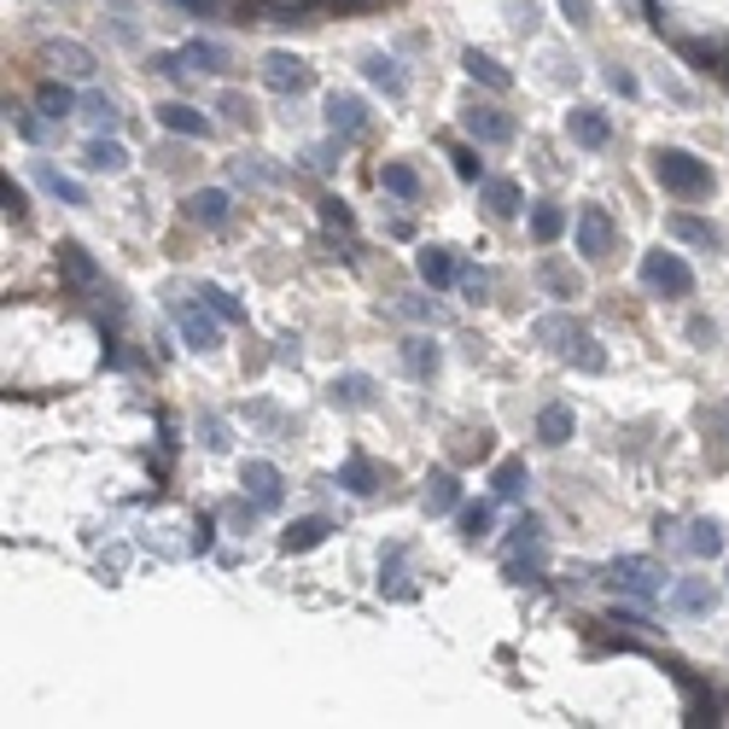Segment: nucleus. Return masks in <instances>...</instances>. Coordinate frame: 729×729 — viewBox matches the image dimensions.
Segmentation results:
<instances>
[{"label": "nucleus", "mask_w": 729, "mask_h": 729, "mask_svg": "<svg viewBox=\"0 0 729 729\" xmlns=\"http://www.w3.org/2000/svg\"><path fill=\"white\" fill-rule=\"evenodd\" d=\"M654 181H660V187L672 193V199H683V205H695V199H712V187H718L712 170H706L695 152H683V147H660V152H654Z\"/></svg>", "instance_id": "f257e3e1"}, {"label": "nucleus", "mask_w": 729, "mask_h": 729, "mask_svg": "<svg viewBox=\"0 0 729 729\" xmlns=\"http://www.w3.org/2000/svg\"><path fill=\"white\" fill-rule=\"evenodd\" d=\"M607 583H613L619 596H631L636 607H654L665 596V572L647 555H619L613 566H607Z\"/></svg>", "instance_id": "f03ea898"}, {"label": "nucleus", "mask_w": 729, "mask_h": 729, "mask_svg": "<svg viewBox=\"0 0 729 729\" xmlns=\"http://www.w3.org/2000/svg\"><path fill=\"white\" fill-rule=\"evenodd\" d=\"M642 280H647V292H660V298H688L695 292V269H688L677 251H647L642 257Z\"/></svg>", "instance_id": "7ed1b4c3"}, {"label": "nucleus", "mask_w": 729, "mask_h": 729, "mask_svg": "<svg viewBox=\"0 0 729 729\" xmlns=\"http://www.w3.org/2000/svg\"><path fill=\"white\" fill-rule=\"evenodd\" d=\"M578 251L590 257V262H607L619 251V228H613V216H607L601 205H583L578 211Z\"/></svg>", "instance_id": "20e7f679"}, {"label": "nucleus", "mask_w": 729, "mask_h": 729, "mask_svg": "<svg viewBox=\"0 0 729 729\" xmlns=\"http://www.w3.org/2000/svg\"><path fill=\"white\" fill-rule=\"evenodd\" d=\"M262 83H269L275 94H310L315 88V71L303 65L298 53H269V58H262Z\"/></svg>", "instance_id": "39448f33"}, {"label": "nucleus", "mask_w": 729, "mask_h": 729, "mask_svg": "<svg viewBox=\"0 0 729 729\" xmlns=\"http://www.w3.org/2000/svg\"><path fill=\"white\" fill-rule=\"evenodd\" d=\"M239 484H246V496L257 502L262 514H275L280 502H287V479H280L275 461H246V473H239Z\"/></svg>", "instance_id": "423d86ee"}, {"label": "nucleus", "mask_w": 729, "mask_h": 729, "mask_svg": "<svg viewBox=\"0 0 729 729\" xmlns=\"http://www.w3.org/2000/svg\"><path fill=\"white\" fill-rule=\"evenodd\" d=\"M555 351L572 362L578 374H607V351H601V339L583 328V321H572V328H566V339L555 344Z\"/></svg>", "instance_id": "0eeeda50"}, {"label": "nucleus", "mask_w": 729, "mask_h": 729, "mask_svg": "<svg viewBox=\"0 0 729 729\" xmlns=\"http://www.w3.org/2000/svg\"><path fill=\"white\" fill-rule=\"evenodd\" d=\"M461 124H468V135L479 140V147H508V140L519 135L514 117L502 106H468V111H461Z\"/></svg>", "instance_id": "6e6552de"}, {"label": "nucleus", "mask_w": 729, "mask_h": 729, "mask_svg": "<svg viewBox=\"0 0 729 729\" xmlns=\"http://www.w3.org/2000/svg\"><path fill=\"white\" fill-rule=\"evenodd\" d=\"M58 275H65V287L76 292V298H88V292H99V262L76 246V239H58Z\"/></svg>", "instance_id": "1a4fd4ad"}, {"label": "nucleus", "mask_w": 729, "mask_h": 729, "mask_svg": "<svg viewBox=\"0 0 729 729\" xmlns=\"http://www.w3.org/2000/svg\"><path fill=\"white\" fill-rule=\"evenodd\" d=\"M566 135H572L583 152H601L607 140H613V117H607L601 106H572L566 111Z\"/></svg>", "instance_id": "9d476101"}, {"label": "nucleus", "mask_w": 729, "mask_h": 729, "mask_svg": "<svg viewBox=\"0 0 729 729\" xmlns=\"http://www.w3.org/2000/svg\"><path fill=\"white\" fill-rule=\"evenodd\" d=\"M42 58H47V65H53L58 76H71V83H88V76L99 71V58H94L83 42H47V47H42Z\"/></svg>", "instance_id": "9b49d317"}, {"label": "nucleus", "mask_w": 729, "mask_h": 729, "mask_svg": "<svg viewBox=\"0 0 729 729\" xmlns=\"http://www.w3.org/2000/svg\"><path fill=\"white\" fill-rule=\"evenodd\" d=\"M35 111H42L47 124H65V117H76V111H83V99H76L71 76H47V83L35 88Z\"/></svg>", "instance_id": "f8f14e48"}, {"label": "nucleus", "mask_w": 729, "mask_h": 729, "mask_svg": "<svg viewBox=\"0 0 729 729\" xmlns=\"http://www.w3.org/2000/svg\"><path fill=\"white\" fill-rule=\"evenodd\" d=\"M175 321H181V339H187L193 351H216V321L222 315L211 310V303H199V310H193V303H181Z\"/></svg>", "instance_id": "ddd939ff"}, {"label": "nucleus", "mask_w": 729, "mask_h": 729, "mask_svg": "<svg viewBox=\"0 0 729 729\" xmlns=\"http://www.w3.org/2000/svg\"><path fill=\"white\" fill-rule=\"evenodd\" d=\"M83 170H94V175H124L129 170V147H124V140H111V135H94L88 147H83Z\"/></svg>", "instance_id": "4468645a"}, {"label": "nucleus", "mask_w": 729, "mask_h": 729, "mask_svg": "<svg viewBox=\"0 0 729 729\" xmlns=\"http://www.w3.org/2000/svg\"><path fill=\"white\" fill-rule=\"evenodd\" d=\"M228 216H234V199L222 187H199L187 199V222H199V228H228Z\"/></svg>", "instance_id": "2eb2a0df"}, {"label": "nucleus", "mask_w": 729, "mask_h": 729, "mask_svg": "<svg viewBox=\"0 0 729 729\" xmlns=\"http://www.w3.org/2000/svg\"><path fill=\"white\" fill-rule=\"evenodd\" d=\"M328 129H333L339 140L362 135V129H368V106H362L356 94H333V99H328Z\"/></svg>", "instance_id": "dca6fc26"}, {"label": "nucleus", "mask_w": 729, "mask_h": 729, "mask_svg": "<svg viewBox=\"0 0 729 729\" xmlns=\"http://www.w3.org/2000/svg\"><path fill=\"white\" fill-rule=\"evenodd\" d=\"M158 124H164L170 135L211 140V117H205V111H193V106H181V99H164V106H158Z\"/></svg>", "instance_id": "f3484780"}, {"label": "nucleus", "mask_w": 729, "mask_h": 729, "mask_svg": "<svg viewBox=\"0 0 729 729\" xmlns=\"http://www.w3.org/2000/svg\"><path fill=\"white\" fill-rule=\"evenodd\" d=\"M479 199H484V211L502 216V222L525 211V199H519V187H514L508 175H484V181H479Z\"/></svg>", "instance_id": "a211bd4d"}, {"label": "nucleus", "mask_w": 729, "mask_h": 729, "mask_svg": "<svg viewBox=\"0 0 729 729\" xmlns=\"http://www.w3.org/2000/svg\"><path fill=\"white\" fill-rule=\"evenodd\" d=\"M415 269H420V280H427L432 292H443V287H455V280H461V262L443 251V246H427V251L415 257Z\"/></svg>", "instance_id": "6ab92c4d"}, {"label": "nucleus", "mask_w": 729, "mask_h": 729, "mask_svg": "<svg viewBox=\"0 0 729 729\" xmlns=\"http://www.w3.org/2000/svg\"><path fill=\"white\" fill-rule=\"evenodd\" d=\"M403 351V368H409L415 379H438V368H443V356H438V344L427 339V333H415V339H403L397 344Z\"/></svg>", "instance_id": "aec40b11"}, {"label": "nucleus", "mask_w": 729, "mask_h": 729, "mask_svg": "<svg viewBox=\"0 0 729 729\" xmlns=\"http://www.w3.org/2000/svg\"><path fill=\"white\" fill-rule=\"evenodd\" d=\"M328 532H333V519H321V514H310V519H292L287 532H280V549H287V555L321 549V543H328Z\"/></svg>", "instance_id": "412c9836"}, {"label": "nucleus", "mask_w": 729, "mask_h": 729, "mask_svg": "<svg viewBox=\"0 0 729 729\" xmlns=\"http://www.w3.org/2000/svg\"><path fill=\"white\" fill-rule=\"evenodd\" d=\"M379 479H386V473H379V461H374V455H362V450L339 468V484H344L351 496H374V491H379Z\"/></svg>", "instance_id": "4be33fe9"}, {"label": "nucleus", "mask_w": 729, "mask_h": 729, "mask_svg": "<svg viewBox=\"0 0 729 729\" xmlns=\"http://www.w3.org/2000/svg\"><path fill=\"white\" fill-rule=\"evenodd\" d=\"M712 578H683L672 596H665V607H672V613H712Z\"/></svg>", "instance_id": "5701e85b"}, {"label": "nucleus", "mask_w": 729, "mask_h": 729, "mask_svg": "<svg viewBox=\"0 0 729 729\" xmlns=\"http://www.w3.org/2000/svg\"><path fill=\"white\" fill-rule=\"evenodd\" d=\"M461 71H468L473 83H484L491 94H508V88H514V76L502 71V65H496L491 53H479V47H468V53H461Z\"/></svg>", "instance_id": "b1692460"}, {"label": "nucleus", "mask_w": 729, "mask_h": 729, "mask_svg": "<svg viewBox=\"0 0 729 729\" xmlns=\"http://www.w3.org/2000/svg\"><path fill=\"white\" fill-rule=\"evenodd\" d=\"M328 403H333V409H368V403H374V379L368 374H339L328 386Z\"/></svg>", "instance_id": "393cba45"}, {"label": "nucleus", "mask_w": 729, "mask_h": 729, "mask_svg": "<svg viewBox=\"0 0 729 729\" xmlns=\"http://www.w3.org/2000/svg\"><path fill=\"white\" fill-rule=\"evenodd\" d=\"M362 76H368L374 88H386L392 99H403V88H409V76H403V65L392 53H368V58H362Z\"/></svg>", "instance_id": "a878e982"}, {"label": "nucleus", "mask_w": 729, "mask_h": 729, "mask_svg": "<svg viewBox=\"0 0 729 729\" xmlns=\"http://www.w3.org/2000/svg\"><path fill=\"white\" fill-rule=\"evenodd\" d=\"M572 427H578V420H572L566 403H543V409H537V438L549 443V450H560V443L572 438Z\"/></svg>", "instance_id": "bb28decb"}, {"label": "nucleus", "mask_w": 729, "mask_h": 729, "mask_svg": "<svg viewBox=\"0 0 729 729\" xmlns=\"http://www.w3.org/2000/svg\"><path fill=\"white\" fill-rule=\"evenodd\" d=\"M665 228H672V234L683 239V246H700V251H718V246H723V234L712 228V222H700V216H683V211H677L672 222H665Z\"/></svg>", "instance_id": "cd10ccee"}, {"label": "nucleus", "mask_w": 729, "mask_h": 729, "mask_svg": "<svg viewBox=\"0 0 729 729\" xmlns=\"http://www.w3.org/2000/svg\"><path fill=\"white\" fill-rule=\"evenodd\" d=\"M683 549L695 555V560L723 555V525H718V519H695V525H688V537H683Z\"/></svg>", "instance_id": "c85d7f7f"}, {"label": "nucleus", "mask_w": 729, "mask_h": 729, "mask_svg": "<svg viewBox=\"0 0 729 729\" xmlns=\"http://www.w3.org/2000/svg\"><path fill=\"white\" fill-rule=\"evenodd\" d=\"M181 53H187V65H193V71H205V76H222V71L234 65V53H228V47H222V42H199V35H193V42L181 47Z\"/></svg>", "instance_id": "c756f323"}, {"label": "nucleus", "mask_w": 729, "mask_h": 729, "mask_svg": "<svg viewBox=\"0 0 729 729\" xmlns=\"http://www.w3.org/2000/svg\"><path fill=\"white\" fill-rule=\"evenodd\" d=\"M35 181L53 193V199H65V205H88V193H83V181H71V175H58L47 158H35Z\"/></svg>", "instance_id": "7c9ffc66"}, {"label": "nucleus", "mask_w": 729, "mask_h": 729, "mask_svg": "<svg viewBox=\"0 0 729 729\" xmlns=\"http://www.w3.org/2000/svg\"><path fill=\"white\" fill-rule=\"evenodd\" d=\"M461 508V479L455 473H432L427 479V514H455Z\"/></svg>", "instance_id": "2f4dec72"}, {"label": "nucleus", "mask_w": 729, "mask_h": 729, "mask_svg": "<svg viewBox=\"0 0 729 729\" xmlns=\"http://www.w3.org/2000/svg\"><path fill=\"white\" fill-rule=\"evenodd\" d=\"M379 187H386L392 199H403V205H415V199H420V175L409 164H379Z\"/></svg>", "instance_id": "473e14b6"}, {"label": "nucleus", "mask_w": 729, "mask_h": 729, "mask_svg": "<svg viewBox=\"0 0 729 729\" xmlns=\"http://www.w3.org/2000/svg\"><path fill=\"white\" fill-rule=\"evenodd\" d=\"M525 484H532V473H525V461H496V473H491V491L502 502H519L525 496Z\"/></svg>", "instance_id": "72a5a7b5"}, {"label": "nucleus", "mask_w": 729, "mask_h": 729, "mask_svg": "<svg viewBox=\"0 0 729 729\" xmlns=\"http://www.w3.org/2000/svg\"><path fill=\"white\" fill-rule=\"evenodd\" d=\"M537 280H543V287H549L555 298H578V275L566 269L560 257H543V262H537Z\"/></svg>", "instance_id": "f704fd0d"}, {"label": "nucleus", "mask_w": 729, "mask_h": 729, "mask_svg": "<svg viewBox=\"0 0 729 729\" xmlns=\"http://www.w3.org/2000/svg\"><path fill=\"white\" fill-rule=\"evenodd\" d=\"M560 234H566V211L560 205H532V239L537 246H555Z\"/></svg>", "instance_id": "c9c22d12"}, {"label": "nucleus", "mask_w": 729, "mask_h": 729, "mask_svg": "<svg viewBox=\"0 0 729 729\" xmlns=\"http://www.w3.org/2000/svg\"><path fill=\"white\" fill-rule=\"evenodd\" d=\"M234 181H239V187H275L280 170H269L262 158H234Z\"/></svg>", "instance_id": "e433bc0d"}, {"label": "nucleus", "mask_w": 729, "mask_h": 729, "mask_svg": "<svg viewBox=\"0 0 729 729\" xmlns=\"http://www.w3.org/2000/svg\"><path fill=\"white\" fill-rule=\"evenodd\" d=\"M491 502H468V508H461V537L468 543H479V537H491Z\"/></svg>", "instance_id": "4c0bfd02"}, {"label": "nucleus", "mask_w": 729, "mask_h": 729, "mask_svg": "<svg viewBox=\"0 0 729 729\" xmlns=\"http://www.w3.org/2000/svg\"><path fill=\"white\" fill-rule=\"evenodd\" d=\"M537 578H543V549H514L508 583H537Z\"/></svg>", "instance_id": "58836bf2"}, {"label": "nucleus", "mask_w": 729, "mask_h": 729, "mask_svg": "<svg viewBox=\"0 0 729 729\" xmlns=\"http://www.w3.org/2000/svg\"><path fill=\"white\" fill-rule=\"evenodd\" d=\"M199 303H211V310H216L222 321H246V310H239V298H234V292H222V287H211V280L199 287Z\"/></svg>", "instance_id": "ea45409f"}, {"label": "nucleus", "mask_w": 729, "mask_h": 729, "mask_svg": "<svg viewBox=\"0 0 729 729\" xmlns=\"http://www.w3.org/2000/svg\"><path fill=\"white\" fill-rule=\"evenodd\" d=\"M508 549H543V519H537V514H519V519H514Z\"/></svg>", "instance_id": "a19ab883"}, {"label": "nucleus", "mask_w": 729, "mask_h": 729, "mask_svg": "<svg viewBox=\"0 0 729 729\" xmlns=\"http://www.w3.org/2000/svg\"><path fill=\"white\" fill-rule=\"evenodd\" d=\"M7 117H12V129L24 135V140H47V124H42V117H35L30 106H7Z\"/></svg>", "instance_id": "79ce46f5"}, {"label": "nucleus", "mask_w": 729, "mask_h": 729, "mask_svg": "<svg viewBox=\"0 0 729 729\" xmlns=\"http://www.w3.org/2000/svg\"><path fill=\"white\" fill-rule=\"evenodd\" d=\"M0 205H7V222H24V211H30V199H24V187H18L12 175L0 181Z\"/></svg>", "instance_id": "37998d69"}, {"label": "nucleus", "mask_w": 729, "mask_h": 729, "mask_svg": "<svg viewBox=\"0 0 729 729\" xmlns=\"http://www.w3.org/2000/svg\"><path fill=\"white\" fill-rule=\"evenodd\" d=\"M83 111H88V124H99V129H117V106H111L106 94H88V99H83Z\"/></svg>", "instance_id": "c03bdc74"}, {"label": "nucleus", "mask_w": 729, "mask_h": 729, "mask_svg": "<svg viewBox=\"0 0 729 729\" xmlns=\"http://www.w3.org/2000/svg\"><path fill=\"white\" fill-rule=\"evenodd\" d=\"M450 158H455V175H461V181H484V170H479V152H473V147H455Z\"/></svg>", "instance_id": "a18cd8bd"}, {"label": "nucleus", "mask_w": 729, "mask_h": 729, "mask_svg": "<svg viewBox=\"0 0 729 729\" xmlns=\"http://www.w3.org/2000/svg\"><path fill=\"white\" fill-rule=\"evenodd\" d=\"M303 158H310V170H333V164H339V135H333V140H321V147H310Z\"/></svg>", "instance_id": "49530a36"}, {"label": "nucleus", "mask_w": 729, "mask_h": 729, "mask_svg": "<svg viewBox=\"0 0 729 729\" xmlns=\"http://www.w3.org/2000/svg\"><path fill=\"white\" fill-rule=\"evenodd\" d=\"M199 432H205V450H228V427H222V415H205V420H199Z\"/></svg>", "instance_id": "de8ad7c7"}, {"label": "nucleus", "mask_w": 729, "mask_h": 729, "mask_svg": "<svg viewBox=\"0 0 729 729\" xmlns=\"http://www.w3.org/2000/svg\"><path fill=\"white\" fill-rule=\"evenodd\" d=\"M566 328H572V315H543V321H537V339H543V344H560Z\"/></svg>", "instance_id": "09e8293b"}, {"label": "nucleus", "mask_w": 729, "mask_h": 729, "mask_svg": "<svg viewBox=\"0 0 729 729\" xmlns=\"http://www.w3.org/2000/svg\"><path fill=\"white\" fill-rule=\"evenodd\" d=\"M397 310H403V315H415V321H432V315H438V303H432V298H420V292H409V298L397 303Z\"/></svg>", "instance_id": "8fccbe9b"}, {"label": "nucleus", "mask_w": 729, "mask_h": 729, "mask_svg": "<svg viewBox=\"0 0 729 729\" xmlns=\"http://www.w3.org/2000/svg\"><path fill=\"white\" fill-rule=\"evenodd\" d=\"M508 12H514V30H519V35L537 30V7H532V0H508Z\"/></svg>", "instance_id": "3c124183"}, {"label": "nucleus", "mask_w": 729, "mask_h": 729, "mask_svg": "<svg viewBox=\"0 0 729 729\" xmlns=\"http://www.w3.org/2000/svg\"><path fill=\"white\" fill-rule=\"evenodd\" d=\"M688 723H695V729H706V723H718V700H706V695H695V706H688Z\"/></svg>", "instance_id": "603ef678"}, {"label": "nucleus", "mask_w": 729, "mask_h": 729, "mask_svg": "<svg viewBox=\"0 0 729 729\" xmlns=\"http://www.w3.org/2000/svg\"><path fill=\"white\" fill-rule=\"evenodd\" d=\"M321 222H333V228H351V211H344V199H321Z\"/></svg>", "instance_id": "864d4df0"}, {"label": "nucleus", "mask_w": 729, "mask_h": 729, "mask_svg": "<svg viewBox=\"0 0 729 729\" xmlns=\"http://www.w3.org/2000/svg\"><path fill=\"white\" fill-rule=\"evenodd\" d=\"M222 111H228V124H251V99L239 94H222Z\"/></svg>", "instance_id": "5fc2aeb1"}, {"label": "nucleus", "mask_w": 729, "mask_h": 729, "mask_svg": "<svg viewBox=\"0 0 729 729\" xmlns=\"http://www.w3.org/2000/svg\"><path fill=\"white\" fill-rule=\"evenodd\" d=\"M607 88L631 99V94H636V76H631V71H619V65H607Z\"/></svg>", "instance_id": "6e6d98bb"}, {"label": "nucleus", "mask_w": 729, "mask_h": 729, "mask_svg": "<svg viewBox=\"0 0 729 729\" xmlns=\"http://www.w3.org/2000/svg\"><path fill=\"white\" fill-rule=\"evenodd\" d=\"M461 292H468V298H484V292H491V275H479V269H461Z\"/></svg>", "instance_id": "4d7b16f0"}, {"label": "nucleus", "mask_w": 729, "mask_h": 729, "mask_svg": "<svg viewBox=\"0 0 729 729\" xmlns=\"http://www.w3.org/2000/svg\"><path fill=\"white\" fill-rule=\"evenodd\" d=\"M246 415H251V420H262V427H280V409H275V403H251Z\"/></svg>", "instance_id": "13d9d810"}, {"label": "nucleus", "mask_w": 729, "mask_h": 729, "mask_svg": "<svg viewBox=\"0 0 729 729\" xmlns=\"http://www.w3.org/2000/svg\"><path fill=\"white\" fill-rule=\"evenodd\" d=\"M560 7H566V18H572V24L583 30V24H590V0H560Z\"/></svg>", "instance_id": "bf43d9fd"}, {"label": "nucleus", "mask_w": 729, "mask_h": 729, "mask_svg": "<svg viewBox=\"0 0 729 729\" xmlns=\"http://www.w3.org/2000/svg\"><path fill=\"white\" fill-rule=\"evenodd\" d=\"M181 7L199 12V18H216V12H222V0H181Z\"/></svg>", "instance_id": "052dcab7"}, {"label": "nucleus", "mask_w": 729, "mask_h": 729, "mask_svg": "<svg viewBox=\"0 0 729 729\" xmlns=\"http://www.w3.org/2000/svg\"><path fill=\"white\" fill-rule=\"evenodd\" d=\"M193 549H199V555L211 549V519H199V525H193Z\"/></svg>", "instance_id": "680f3d73"}, {"label": "nucleus", "mask_w": 729, "mask_h": 729, "mask_svg": "<svg viewBox=\"0 0 729 729\" xmlns=\"http://www.w3.org/2000/svg\"><path fill=\"white\" fill-rule=\"evenodd\" d=\"M723 76H729V65H723Z\"/></svg>", "instance_id": "e2e57ef3"}]
</instances>
